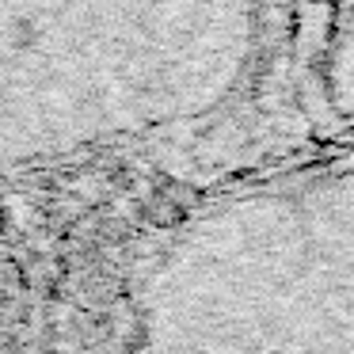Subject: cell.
I'll use <instances>...</instances> for the list:
<instances>
[{
  "mask_svg": "<svg viewBox=\"0 0 354 354\" xmlns=\"http://www.w3.org/2000/svg\"><path fill=\"white\" fill-rule=\"evenodd\" d=\"M267 0H0V176L176 156L252 88Z\"/></svg>",
  "mask_w": 354,
  "mask_h": 354,
  "instance_id": "6da1fadb",
  "label": "cell"
}]
</instances>
